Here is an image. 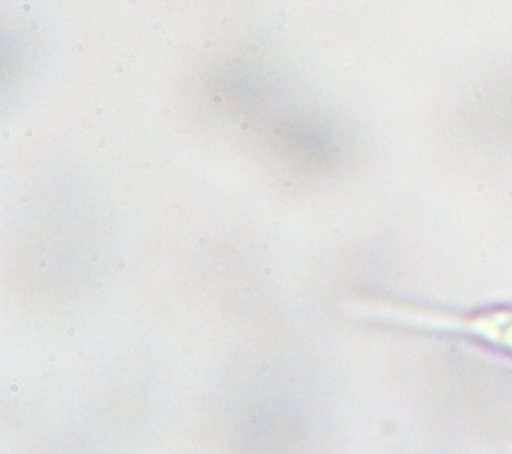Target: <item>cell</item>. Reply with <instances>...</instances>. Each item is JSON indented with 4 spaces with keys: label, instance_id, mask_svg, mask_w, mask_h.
<instances>
[{
    "label": "cell",
    "instance_id": "cell-1",
    "mask_svg": "<svg viewBox=\"0 0 512 454\" xmlns=\"http://www.w3.org/2000/svg\"><path fill=\"white\" fill-rule=\"evenodd\" d=\"M466 332L512 354V310H492L470 316Z\"/></svg>",
    "mask_w": 512,
    "mask_h": 454
}]
</instances>
